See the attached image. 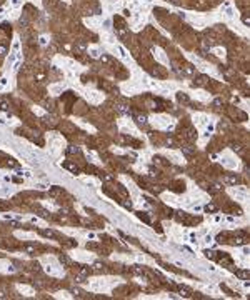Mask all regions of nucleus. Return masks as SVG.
Here are the masks:
<instances>
[{
	"instance_id": "obj_1",
	"label": "nucleus",
	"mask_w": 250,
	"mask_h": 300,
	"mask_svg": "<svg viewBox=\"0 0 250 300\" xmlns=\"http://www.w3.org/2000/svg\"><path fill=\"white\" fill-rule=\"evenodd\" d=\"M233 244H235V245H245V244H249V237L243 232H238L237 237L233 238Z\"/></svg>"
},
{
	"instance_id": "obj_2",
	"label": "nucleus",
	"mask_w": 250,
	"mask_h": 300,
	"mask_svg": "<svg viewBox=\"0 0 250 300\" xmlns=\"http://www.w3.org/2000/svg\"><path fill=\"white\" fill-rule=\"evenodd\" d=\"M225 182L230 183V185H237V183H240V177H238V175H227V177H225Z\"/></svg>"
},
{
	"instance_id": "obj_3",
	"label": "nucleus",
	"mask_w": 250,
	"mask_h": 300,
	"mask_svg": "<svg viewBox=\"0 0 250 300\" xmlns=\"http://www.w3.org/2000/svg\"><path fill=\"white\" fill-rule=\"evenodd\" d=\"M182 152H183V155L192 157V155L195 153V147H192V145H183V147H182Z\"/></svg>"
},
{
	"instance_id": "obj_4",
	"label": "nucleus",
	"mask_w": 250,
	"mask_h": 300,
	"mask_svg": "<svg viewBox=\"0 0 250 300\" xmlns=\"http://www.w3.org/2000/svg\"><path fill=\"white\" fill-rule=\"evenodd\" d=\"M92 272H95V274H103V272H105V265L100 263V262H95V263H93Z\"/></svg>"
},
{
	"instance_id": "obj_5",
	"label": "nucleus",
	"mask_w": 250,
	"mask_h": 300,
	"mask_svg": "<svg viewBox=\"0 0 250 300\" xmlns=\"http://www.w3.org/2000/svg\"><path fill=\"white\" fill-rule=\"evenodd\" d=\"M115 109H117V112H119V114H123V115H130V114H132V112H130V109H128L127 105H123V103L117 105Z\"/></svg>"
},
{
	"instance_id": "obj_6",
	"label": "nucleus",
	"mask_w": 250,
	"mask_h": 300,
	"mask_svg": "<svg viewBox=\"0 0 250 300\" xmlns=\"http://www.w3.org/2000/svg\"><path fill=\"white\" fill-rule=\"evenodd\" d=\"M135 122H137V125H140V127H145V125H147V115H137Z\"/></svg>"
},
{
	"instance_id": "obj_7",
	"label": "nucleus",
	"mask_w": 250,
	"mask_h": 300,
	"mask_svg": "<svg viewBox=\"0 0 250 300\" xmlns=\"http://www.w3.org/2000/svg\"><path fill=\"white\" fill-rule=\"evenodd\" d=\"M178 292H180V295H182V297H187V299L192 297V292L188 290L187 287H183V285H178Z\"/></svg>"
},
{
	"instance_id": "obj_8",
	"label": "nucleus",
	"mask_w": 250,
	"mask_h": 300,
	"mask_svg": "<svg viewBox=\"0 0 250 300\" xmlns=\"http://www.w3.org/2000/svg\"><path fill=\"white\" fill-rule=\"evenodd\" d=\"M235 275H237L240 280H249V277H250L247 270H235Z\"/></svg>"
},
{
	"instance_id": "obj_9",
	"label": "nucleus",
	"mask_w": 250,
	"mask_h": 300,
	"mask_svg": "<svg viewBox=\"0 0 250 300\" xmlns=\"http://www.w3.org/2000/svg\"><path fill=\"white\" fill-rule=\"evenodd\" d=\"M22 249L25 250L27 254H35V250H37V245H34V244H25V245L22 247Z\"/></svg>"
},
{
	"instance_id": "obj_10",
	"label": "nucleus",
	"mask_w": 250,
	"mask_h": 300,
	"mask_svg": "<svg viewBox=\"0 0 250 300\" xmlns=\"http://www.w3.org/2000/svg\"><path fill=\"white\" fill-rule=\"evenodd\" d=\"M64 167H65V169H68L70 172H73V173H78V172H80V170H78V167H77V165H73V164H70V162H65Z\"/></svg>"
},
{
	"instance_id": "obj_11",
	"label": "nucleus",
	"mask_w": 250,
	"mask_h": 300,
	"mask_svg": "<svg viewBox=\"0 0 250 300\" xmlns=\"http://www.w3.org/2000/svg\"><path fill=\"white\" fill-rule=\"evenodd\" d=\"M59 260H60V263H62L64 267H70V263H72V262H70V258H68L67 255H64V254L59 257Z\"/></svg>"
},
{
	"instance_id": "obj_12",
	"label": "nucleus",
	"mask_w": 250,
	"mask_h": 300,
	"mask_svg": "<svg viewBox=\"0 0 250 300\" xmlns=\"http://www.w3.org/2000/svg\"><path fill=\"white\" fill-rule=\"evenodd\" d=\"M187 139L188 140H197V132L194 128H187Z\"/></svg>"
},
{
	"instance_id": "obj_13",
	"label": "nucleus",
	"mask_w": 250,
	"mask_h": 300,
	"mask_svg": "<svg viewBox=\"0 0 250 300\" xmlns=\"http://www.w3.org/2000/svg\"><path fill=\"white\" fill-rule=\"evenodd\" d=\"M204 210L207 212V213H215V212H217V207L213 205V203H207V205L204 207Z\"/></svg>"
},
{
	"instance_id": "obj_14",
	"label": "nucleus",
	"mask_w": 250,
	"mask_h": 300,
	"mask_svg": "<svg viewBox=\"0 0 250 300\" xmlns=\"http://www.w3.org/2000/svg\"><path fill=\"white\" fill-rule=\"evenodd\" d=\"M40 233H42L43 237H48V238H54V237H55V232L50 230V228H48V230H40Z\"/></svg>"
},
{
	"instance_id": "obj_15",
	"label": "nucleus",
	"mask_w": 250,
	"mask_h": 300,
	"mask_svg": "<svg viewBox=\"0 0 250 300\" xmlns=\"http://www.w3.org/2000/svg\"><path fill=\"white\" fill-rule=\"evenodd\" d=\"M208 82V77H205V75H200L199 78H197V82H195V85H205Z\"/></svg>"
},
{
	"instance_id": "obj_16",
	"label": "nucleus",
	"mask_w": 250,
	"mask_h": 300,
	"mask_svg": "<svg viewBox=\"0 0 250 300\" xmlns=\"http://www.w3.org/2000/svg\"><path fill=\"white\" fill-rule=\"evenodd\" d=\"M70 292H72L73 297H82V295L85 293V292H82L80 288H77V287H72V288H70Z\"/></svg>"
},
{
	"instance_id": "obj_17",
	"label": "nucleus",
	"mask_w": 250,
	"mask_h": 300,
	"mask_svg": "<svg viewBox=\"0 0 250 300\" xmlns=\"http://www.w3.org/2000/svg\"><path fill=\"white\" fill-rule=\"evenodd\" d=\"M177 98H178V102H183V103H187V102H188V97H187L185 93H182V92L177 93Z\"/></svg>"
},
{
	"instance_id": "obj_18",
	"label": "nucleus",
	"mask_w": 250,
	"mask_h": 300,
	"mask_svg": "<svg viewBox=\"0 0 250 300\" xmlns=\"http://www.w3.org/2000/svg\"><path fill=\"white\" fill-rule=\"evenodd\" d=\"M75 48H77V52H80V54H84V52H85V48H87V47H85V43L78 42V43H77V45H75Z\"/></svg>"
},
{
	"instance_id": "obj_19",
	"label": "nucleus",
	"mask_w": 250,
	"mask_h": 300,
	"mask_svg": "<svg viewBox=\"0 0 250 300\" xmlns=\"http://www.w3.org/2000/svg\"><path fill=\"white\" fill-rule=\"evenodd\" d=\"M183 72H185L187 75H194V73H195V70H194V67H192V65H187V67L183 68Z\"/></svg>"
},
{
	"instance_id": "obj_20",
	"label": "nucleus",
	"mask_w": 250,
	"mask_h": 300,
	"mask_svg": "<svg viewBox=\"0 0 250 300\" xmlns=\"http://www.w3.org/2000/svg\"><path fill=\"white\" fill-rule=\"evenodd\" d=\"M67 153H80V148H78V147H68L67 148Z\"/></svg>"
},
{
	"instance_id": "obj_21",
	"label": "nucleus",
	"mask_w": 250,
	"mask_h": 300,
	"mask_svg": "<svg viewBox=\"0 0 250 300\" xmlns=\"http://www.w3.org/2000/svg\"><path fill=\"white\" fill-rule=\"evenodd\" d=\"M204 254H205V257H207V258H212V260L215 258V252H212V250H205Z\"/></svg>"
},
{
	"instance_id": "obj_22",
	"label": "nucleus",
	"mask_w": 250,
	"mask_h": 300,
	"mask_svg": "<svg viewBox=\"0 0 250 300\" xmlns=\"http://www.w3.org/2000/svg\"><path fill=\"white\" fill-rule=\"evenodd\" d=\"M132 270L135 272L137 275H144V268H140L139 265H133V268H132Z\"/></svg>"
},
{
	"instance_id": "obj_23",
	"label": "nucleus",
	"mask_w": 250,
	"mask_h": 300,
	"mask_svg": "<svg viewBox=\"0 0 250 300\" xmlns=\"http://www.w3.org/2000/svg\"><path fill=\"white\" fill-rule=\"evenodd\" d=\"M85 279H87L85 275L78 274V275H77V277H75V282H77V283H82V282H85Z\"/></svg>"
},
{
	"instance_id": "obj_24",
	"label": "nucleus",
	"mask_w": 250,
	"mask_h": 300,
	"mask_svg": "<svg viewBox=\"0 0 250 300\" xmlns=\"http://www.w3.org/2000/svg\"><path fill=\"white\" fill-rule=\"evenodd\" d=\"M9 225L12 228H18V227H20V224H18L17 220H9Z\"/></svg>"
},
{
	"instance_id": "obj_25",
	"label": "nucleus",
	"mask_w": 250,
	"mask_h": 300,
	"mask_svg": "<svg viewBox=\"0 0 250 300\" xmlns=\"http://www.w3.org/2000/svg\"><path fill=\"white\" fill-rule=\"evenodd\" d=\"M60 192H62V189H59V187H54V189L50 190V195H59Z\"/></svg>"
},
{
	"instance_id": "obj_26",
	"label": "nucleus",
	"mask_w": 250,
	"mask_h": 300,
	"mask_svg": "<svg viewBox=\"0 0 250 300\" xmlns=\"http://www.w3.org/2000/svg\"><path fill=\"white\" fill-rule=\"evenodd\" d=\"M5 54H7V47L0 45V57H5Z\"/></svg>"
},
{
	"instance_id": "obj_27",
	"label": "nucleus",
	"mask_w": 250,
	"mask_h": 300,
	"mask_svg": "<svg viewBox=\"0 0 250 300\" xmlns=\"http://www.w3.org/2000/svg\"><path fill=\"white\" fill-rule=\"evenodd\" d=\"M100 60H102L103 64H110V57H107V55H102V57H100Z\"/></svg>"
},
{
	"instance_id": "obj_28",
	"label": "nucleus",
	"mask_w": 250,
	"mask_h": 300,
	"mask_svg": "<svg viewBox=\"0 0 250 300\" xmlns=\"http://www.w3.org/2000/svg\"><path fill=\"white\" fill-rule=\"evenodd\" d=\"M139 219H140V220H144V222H147V224L150 222V219H148L147 215H144V213H139Z\"/></svg>"
},
{
	"instance_id": "obj_29",
	"label": "nucleus",
	"mask_w": 250,
	"mask_h": 300,
	"mask_svg": "<svg viewBox=\"0 0 250 300\" xmlns=\"http://www.w3.org/2000/svg\"><path fill=\"white\" fill-rule=\"evenodd\" d=\"M10 208V205H7V203H4V202H0V210H9Z\"/></svg>"
},
{
	"instance_id": "obj_30",
	"label": "nucleus",
	"mask_w": 250,
	"mask_h": 300,
	"mask_svg": "<svg viewBox=\"0 0 250 300\" xmlns=\"http://www.w3.org/2000/svg\"><path fill=\"white\" fill-rule=\"evenodd\" d=\"M5 297H7V292L4 287H0V299H5Z\"/></svg>"
},
{
	"instance_id": "obj_31",
	"label": "nucleus",
	"mask_w": 250,
	"mask_h": 300,
	"mask_svg": "<svg viewBox=\"0 0 250 300\" xmlns=\"http://www.w3.org/2000/svg\"><path fill=\"white\" fill-rule=\"evenodd\" d=\"M242 22H243L245 25H250V18L247 17V15H243V17H242Z\"/></svg>"
},
{
	"instance_id": "obj_32",
	"label": "nucleus",
	"mask_w": 250,
	"mask_h": 300,
	"mask_svg": "<svg viewBox=\"0 0 250 300\" xmlns=\"http://www.w3.org/2000/svg\"><path fill=\"white\" fill-rule=\"evenodd\" d=\"M213 105H215V107H220V105H222V100H220V98H215V100H213Z\"/></svg>"
},
{
	"instance_id": "obj_33",
	"label": "nucleus",
	"mask_w": 250,
	"mask_h": 300,
	"mask_svg": "<svg viewBox=\"0 0 250 300\" xmlns=\"http://www.w3.org/2000/svg\"><path fill=\"white\" fill-rule=\"evenodd\" d=\"M233 150H237L238 153H242V148H240V145H233Z\"/></svg>"
},
{
	"instance_id": "obj_34",
	"label": "nucleus",
	"mask_w": 250,
	"mask_h": 300,
	"mask_svg": "<svg viewBox=\"0 0 250 300\" xmlns=\"http://www.w3.org/2000/svg\"><path fill=\"white\" fill-rule=\"evenodd\" d=\"M170 2H172V4H178V0H170Z\"/></svg>"
}]
</instances>
